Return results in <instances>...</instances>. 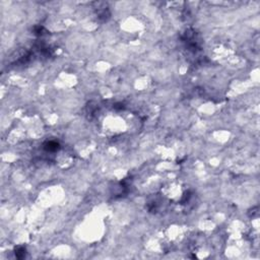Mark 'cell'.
Returning a JSON list of instances; mask_svg holds the SVG:
<instances>
[{"mask_svg":"<svg viewBox=\"0 0 260 260\" xmlns=\"http://www.w3.org/2000/svg\"><path fill=\"white\" fill-rule=\"evenodd\" d=\"M45 148L49 151H55L59 148V144H58L56 141H49L45 144Z\"/></svg>","mask_w":260,"mask_h":260,"instance_id":"cell-1","label":"cell"},{"mask_svg":"<svg viewBox=\"0 0 260 260\" xmlns=\"http://www.w3.org/2000/svg\"><path fill=\"white\" fill-rule=\"evenodd\" d=\"M25 255V249L23 247H17L16 249V256L17 258H23Z\"/></svg>","mask_w":260,"mask_h":260,"instance_id":"cell-2","label":"cell"}]
</instances>
